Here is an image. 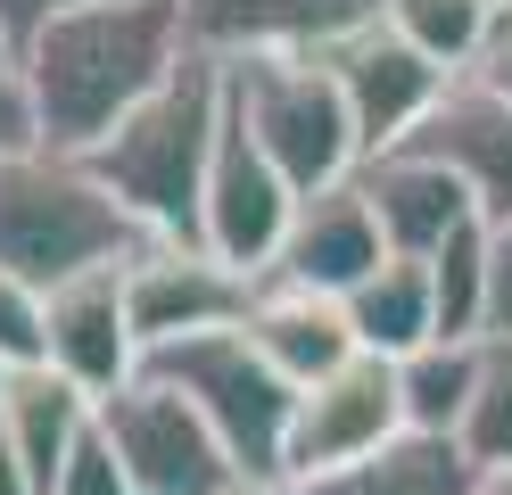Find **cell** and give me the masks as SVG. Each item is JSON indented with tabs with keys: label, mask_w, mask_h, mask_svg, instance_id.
Listing matches in <instances>:
<instances>
[{
	"label": "cell",
	"mask_w": 512,
	"mask_h": 495,
	"mask_svg": "<svg viewBox=\"0 0 512 495\" xmlns=\"http://www.w3.org/2000/svg\"><path fill=\"white\" fill-rule=\"evenodd\" d=\"M199 50L182 0H75L25 33V83H34L42 149L91 157L141 99Z\"/></svg>",
	"instance_id": "cell-1"
},
{
	"label": "cell",
	"mask_w": 512,
	"mask_h": 495,
	"mask_svg": "<svg viewBox=\"0 0 512 495\" xmlns=\"http://www.w3.org/2000/svg\"><path fill=\"white\" fill-rule=\"evenodd\" d=\"M223 108H232L223 50L199 42L100 149H91V174L149 223V240H199V198H207L215 141H223Z\"/></svg>",
	"instance_id": "cell-2"
},
{
	"label": "cell",
	"mask_w": 512,
	"mask_h": 495,
	"mask_svg": "<svg viewBox=\"0 0 512 495\" xmlns=\"http://www.w3.org/2000/svg\"><path fill=\"white\" fill-rule=\"evenodd\" d=\"M149 248V223L67 149H0V264L34 289H58L91 264H124Z\"/></svg>",
	"instance_id": "cell-3"
},
{
	"label": "cell",
	"mask_w": 512,
	"mask_h": 495,
	"mask_svg": "<svg viewBox=\"0 0 512 495\" xmlns=\"http://www.w3.org/2000/svg\"><path fill=\"white\" fill-rule=\"evenodd\" d=\"M232 75V116L265 141V157L290 174L306 198L347 182L364 165L356 141V108L323 42H265V50H223Z\"/></svg>",
	"instance_id": "cell-4"
},
{
	"label": "cell",
	"mask_w": 512,
	"mask_h": 495,
	"mask_svg": "<svg viewBox=\"0 0 512 495\" xmlns=\"http://www.w3.org/2000/svg\"><path fill=\"white\" fill-rule=\"evenodd\" d=\"M149 372L174 380L190 405H199L223 446L240 454L248 487H281L290 479V421H298V380L248 339V322H223L199 330V339H174V347H149Z\"/></svg>",
	"instance_id": "cell-5"
},
{
	"label": "cell",
	"mask_w": 512,
	"mask_h": 495,
	"mask_svg": "<svg viewBox=\"0 0 512 495\" xmlns=\"http://www.w3.org/2000/svg\"><path fill=\"white\" fill-rule=\"evenodd\" d=\"M100 429H108V446L133 471L141 495H248V471L223 446V429L174 380H157L149 363L124 388L100 396Z\"/></svg>",
	"instance_id": "cell-6"
},
{
	"label": "cell",
	"mask_w": 512,
	"mask_h": 495,
	"mask_svg": "<svg viewBox=\"0 0 512 495\" xmlns=\"http://www.w3.org/2000/svg\"><path fill=\"white\" fill-rule=\"evenodd\" d=\"M298 198L306 190L265 157V141H256L232 108H223V141H215V165H207V198H199V240L223 264H240V273L265 281L281 240H290V223H298Z\"/></svg>",
	"instance_id": "cell-7"
},
{
	"label": "cell",
	"mask_w": 512,
	"mask_h": 495,
	"mask_svg": "<svg viewBox=\"0 0 512 495\" xmlns=\"http://www.w3.org/2000/svg\"><path fill=\"white\" fill-rule=\"evenodd\" d=\"M248 297H256V273L223 264L207 240H149L124 264V306H133L141 347H174L199 330L248 322Z\"/></svg>",
	"instance_id": "cell-8"
},
{
	"label": "cell",
	"mask_w": 512,
	"mask_h": 495,
	"mask_svg": "<svg viewBox=\"0 0 512 495\" xmlns=\"http://www.w3.org/2000/svg\"><path fill=\"white\" fill-rule=\"evenodd\" d=\"M323 50H331L339 83H347V108H356V141H364V157L405 149L413 132H422V116L446 99V83H455V66H438L430 50H413L389 17L339 33V42H323Z\"/></svg>",
	"instance_id": "cell-9"
},
{
	"label": "cell",
	"mask_w": 512,
	"mask_h": 495,
	"mask_svg": "<svg viewBox=\"0 0 512 495\" xmlns=\"http://www.w3.org/2000/svg\"><path fill=\"white\" fill-rule=\"evenodd\" d=\"M405 429V396H397V355H347L339 372H323L314 388H298V421H290V479H323L339 462H356L372 446H389Z\"/></svg>",
	"instance_id": "cell-10"
},
{
	"label": "cell",
	"mask_w": 512,
	"mask_h": 495,
	"mask_svg": "<svg viewBox=\"0 0 512 495\" xmlns=\"http://www.w3.org/2000/svg\"><path fill=\"white\" fill-rule=\"evenodd\" d=\"M124 264H133V256H124ZM124 264H91V273L42 289L50 297V363L75 388H91V396L124 388L149 363L141 330H133V306H124Z\"/></svg>",
	"instance_id": "cell-11"
},
{
	"label": "cell",
	"mask_w": 512,
	"mask_h": 495,
	"mask_svg": "<svg viewBox=\"0 0 512 495\" xmlns=\"http://www.w3.org/2000/svg\"><path fill=\"white\" fill-rule=\"evenodd\" d=\"M356 182H364V198H372L380 231H389V256H438V248L479 215L471 182H463L446 157L413 149V141L364 157V165H356Z\"/></svg>",
	"instance_id": "cell-12"
},
{
	"label": "cell",
	"mask_w": 512,
	"mask_h": 495,
	"mask_svg": "<svg viewBox=\"0 0 512 495\" xmlns=\"http://www.w3.org/2000/svg\"><path fill=\"white\" fill-rule=\"evenodd\" d=\"M413 149H430V157L455 165L488 223H512V99H504L496 83L455 75V83H446V99L422 116Z\"/></svg>",
	"instance_id": "cell-13"
},
{
	"label": "cell",
	"mask_w": 512,
	"mask_h": 495,
	"mask_svg": "<svg viewBox=\"0 0 512 495\" xmlns=\"http://www.w3.org/2000/svg\"><path fill=\"white\" fill-rule=\"evenodd\" d=\"M380 264H389V231H380L364 182L347 174V182H331V190L298 198V223H290V240H281L273 273H290V281H314V289H339V297H347L364 273H380Z\"/></svg>",
	"instance_id": "cell-14"
},
{
	"label": "cell",
	"mask_w": 512,
	"mask_h": 495,
	"mask_svg": "<svg viewBox=\"0 0 512 495\" xmlns=\"http://www.w3.org/2000/svg\"><path fill=\"white\" fill-rule=\"evenodd\" d=\"M248 339L265 347L298 388H314L323 372H339L347 355H364L356 322H347V297L339 289H314V281H290V273H265L248 297Z\"/></svg>",
	"instance_id": "cell-15"
},
{
	"label": "cell",
	"mask_w": 512,
	"mask_h": 495,
	"mask_svg": "<svg viewBox=\"0 0 512 495\" xmlns=\"http://www.w3.org/2000/svg\"><path fill=\"white\" fill-rule=\"evenodd\" d=\"M479 487H488V471H479L455 438H438V429H397L389 446L339 462L323 479H298L281 495H479Z\"/></svg>",
	"instance_id": "cell-16"
},
{
	"label": "cell",
	"mask_w": 512,
	"mask_h": 495,
	"mask_svg": "<svg viewBox=\"0 0 512 495\" xmlns=\"http://www.w3.org/2000/svg\"><path fill=\"white\" fill-rule=\"evenodd\" d=\"M91 413H100V396L75 388L50 355H42V363H17V372H9V405H0V429H9V446L25 454V471H34L42 495L58 487V471H67L75 438L91 429Z\"/></svg>",
	"instance_id": "cell-17"
},
{
	"label": "cell",
	"mask_w": 512,
	"mask_h": 495,
	"mask_svg": "<svg viewBox=\"0 0 512 495\" xmlns=\"http://www.w3.org/2000/svg\"><path fill=\"white\" fill-rule=\"evenodd\" d=\"M207 50H265V42H339L380 17V0H182Z\"/></svg>",
	"instance_id": "cell-18"
},
{
	"label": "cell",
	"mask_w": 512,
	"mask_h": 495,
	"mask_svg": "<svg viewBox=\"0 0 512 495\" xmlns=\"http://www.w3.org/2000/svg\"><path fill=\"white\" fill-rule=\"evenodd\" d=\"M347 322L372 355H413L438 339V289H430V256H389L380 273L347 289Z\"/></svg>",
	"instance_id": "cell-19"
},
{
	"label": "cell",
	"mask_w": 512,
	"mask_h": 495,
	"mask_svg": "<svg viewBox=\"0 0 512 495\" xmlns=\"http://www.w3.org/2000/svg\"><path fill=\"white\" fill-rule=\"evenodd\" d=\"M471 388H479V339H422L413 355H397L405 429H438V438H455Z\"/></svg>",
	"instance_id": "cell-20"
},
{
	"label": "cell",
	"mask_w": 512,
	"mask_h": 495,
	"mask_svg": "<svg viewBox=\"0 0 512 495\" xmlns=\"http://www.w3.org/2000/svg\"><path fill=\"white\" fill-rule=\"evenodd\" d=\"M380 17H389L413 50H430L438 66L471 75L479 50H488V33H496V17H504V0H380Z\"/></svg>",
	"instance_id": "cell-21"
},
{
	"label": "cell",
	"mask_w": 512,
	"mask_h": 495,
	"mask_svg": "<svg viewBox=\"0 0 512 495\" xmlns=\"http://www.w3.org/2000/svg\"><path fill=\"white\" fill-rule=\"evenodd\" d=\"M430 289H438V339H479V322H488V215H471L430 256Z\"/></svg>",
	"instance_id": "cell-22"
},
{
	"label": "cell",
	"mask_w": 512,
	"mask_h": 495,
	"mask_svg": "<svg viewBox=\"0 0 512 495\" xmlns=\"http://www.w3.org/2000/svg\"><path fill=\"white\" fill-rule=\"evenodd\" d=\"M455 446L479 462V471H512V339H479V388L463 405Z\"/></svg>",
	"instance_id": "cell-23"
},
{
	"label": "cell",
	"mask_w": 512,
	"mask_h": 495,
	"mask_svg": "<svg viewBox=\"0 0 512 495\" xmlns=\"http://www.w3.org/2000/svg\"><path fill=\"white\" fill-rule=\"evenodd\" d=\"M42 355H50V297L0 264V363L17 372V363H42Z\"/></svg>",
	"instance_id": "cell-24"
},
{
	"label": "cell",
	"mask_w": 512,
	"mask_h": 495,
	"mask_svg": "<svg viewBox=\"0 0 512 495\" xmlns=\"http://www.w3.org/2000/svg\"><path fill=\"white\" fill-rule=\"evenodd\" d=\"M50 495H141V487H133V471L116 462L100 413H91V429L75 438V454H67V471H58V487H50Z\"/></svg>",
	"instance_id": "cell-25"
},
{
	"label": "cell",
	"mask_w": 512,
	"mask_h": 495,
	"mask_svg": "<svg viewBox=\"0 0 512 495\" xmlns=\"http://www.w3.org/2000/svg\"><path fill=\"white\" fill-rule=\"evenodd\" d=\"M42 124H34V83H25V42L0 25V149H34Z\"/></svg>",
	"instance_id": "cell-26"
},
{
	"label": "cell",
	"mask_w": 512,
	"mask_h": 495,
	"mask_svg": "<svg viewBox=\"0 0 512 495\" xmlns=\"http://www.w3.org/2000/svg\"><path fill=\"white\" fill-rule=\"evenodd\" d=\"M479 339H512V223H488V322Z\"/></svg>",
	"instance_id": "cell-27"
},
{
	"label": "cell",
	"mask_w": 512,
	"mask_h": 495,
	"mask_svg": "<svg viewBox=\"0 0 512 495\" xmlns=\"http://www.w3.org/2000/svg\"><path fill=\"white\" fill-rule=\"evenodd\" d=\"M479 83H496L504 99H512V9L496 17V33H488V50H479V66H471Z\"/></svg>",
	"instance_id": "cell-28"
},
{
	"label": "cell",
	"mask_w": 512,
	"mask_h": 495,
	"mask_svg": "<svg viewBox=\"0 0 512 495\" xmlns=\"http://www.w3.org/2000/svg\"><path fill=\"white\" fill-rule=\"evenodd\" d=\"M50 9H75V0H0V25H9L17 33V42H25V33H34Z\"/></svg>",
	"instance_id": "cell-29"
},
{
	"label": "cell",
	"mask_w": 512,
	"mask_h": 495,
	"mask_svg": "<svg viewBox=\"0 0 512 495\" xmlns=\"http://www.w3.org/2000/svg\"><path fill=\"white\" fill-rule=\"evenodd\" d=\"M0 495H42V487H34V471H25V454L9 446V429H0Z\"/></svg>",
	"instance_id": "cell-30"
},
{
	"label": "cell",
	"mask_w": 512,
	"mask_h": 495,
	"mask_svg": "<svg viewBox=\"0 0 512 495\" xmlns=\"http://www.w3.org/2000/svg\"><path fill=\"white\" fill-rule=\"evenodd\" d=\"M479 495H512V471H496V479H488V487H479Z\"/></svg>",
	"instance_id": "cell-31"
},
{
	"label": "cell",
	"mask_w": 512,
	"mask_h": 495,
	"mask_svg": "<svg viewBox=\"0 0 512 495\" xmlns=\"http://www.w3.org/2000/svg\"><path fill=\"white\" fill-rule=\"evenodd\" d=\"M0 405H9V363H0Z\"/></svg>",
	"instance_id": "cell-32"
},
{
	"label": "cell",
	"mask_w": 512,
	"mask_h": 495,
	"mask_svg": "<svg viewBox=\"0 0 512 495\" xmlns=\"http://www.w3.org/2000/svg\"><path fill=\"white\" fill-rule=\"evenodd\" d=\"M248 495H281V487H248Z\"/></svg>",
	"instance_id": "cell-33"
},
{
	"label": "cell",
	"mask_w": 512,
	"mask_h": 495,
	"mask_svg": "<svg viewBox=\"0 0 512 495\" xmlns=\"http://www.w3.org/2000/svg\"><path fill=\"white\" fill-rule=\"evenodd\" d=\"M504 9H512V0H504Z\"/></svg>",
	"instance_id": "cell-34"
}]
</instances>
